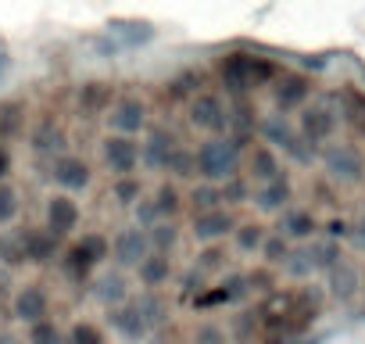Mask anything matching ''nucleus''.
<instances>
[{
  "mask_svg": "<svg viewBox=\"0 0 365 344\" xmlns=\"http://www.w3.org/2000/svg\"><path fill=\"white\" fill-rule=\"evenodd\" d=\"M279 72L283 69L272 58L255 54V51H230V54L215 58V76L226 86V93H233V97H251L258 86H272V79Z\"/></svg>",
  "mask_w": 365,
  "mask_h": 344,
  "instance_id": "1",
  "label": "nucleus"
},
{
  "mask_svg": "<svg viewBox=\"0 0 365 344\" xmlns=\"http://www.w3.org/2000/svg\"><path fill=\"white\" fill-rule=\"evenodd\" d=\"M251 151V143L237 140V136H208L205 143H197L194 151V172L201 183H215L222 187L226 180L244 172V154Z\"/></svg>",
  "mask_w": 365,
  "mask_h": 344,
  "instance_id": "2",
  "label": "nucleus"
},
{
  "mask_svg": "<svg viewBox=\"0 0 365 344\" xmlns=\"http://www.w3.org/2000/svg\"><path fill=\"white\" fill-rule=\"evenodd\" d=\"M111 255V237L101 230H86L83 237H76L65 251H61V273L76 283V287H90L93 273L108 262Z\"/></svg>",
  "mask_w": 365,
  "mask_h": 344,
  "instance_id": "3",
  "label": "nucleus"
},
{
  "mask_svg": "<svg viewBox=\"0 0 365 344\" xmlns=\"http://www.w3.org/2000/svg\"><path fill=\"white\" fill-rule=\"evenodd\" d=\"M258 136H262V143L265 147H272L276 154L283 151L287 158H294L297 165H312L315 158H319V147H312L301 133H297V126L287 118V115H265L262 122H258Z\"/></svg>",
  "mask_w": 365,
  "mask_h": 344,
  "instance_id": "4",
  "label": "nucleus"
},
{
  "mask_svg": "<svg viewBox=\"0 0 365 344\" xmlns=\"http://www.w3.org/2000/svg\"><path fill=\"white\" fill-rule=\"evenodd\" d=\"M158 36V29L143 19H111L104 26V36L93 40V51L101 58H115L122 51H136V47H147L150 40Z\"/></svg>",
  "mask_w": 365,
  "mask_h": 344,
  "instance_id": "5",
  "label": "nucleus"
},
{
  "mask_svg": "<svg viewBox=\"0 0 365 344\" xmlns=\"http://www.w3.org/2000/svg\"><path fill=\"white\" fill-rule=\"evenodd\" d=\"M187 122L205 136H226L230 133V101L215 90H201L187 104Z\"/></svg>",
  "mask_w": 365,
  "mask_h": 344,
  "instance_id": "6",
  "label": "nucleus"
},
{
  "mask_svg": "<svg viewBox=\"0 0 365 344\" xmlns=\"http://www.w3.org/2000/svg\"><path fill=\"white\" fill-rule=\"evenodd\" d=\"M104 122H108L111 133H118V136H133V140H136L140 133L150 129V108H147L143 97H136V93H122V97L111 104V111L104 115Z\"/></svg>",
  "mask_w": 365,
  "mask_h": 344,
  "instance_id": "7",
  "label": "nucleus"
},
{
  "mask_svg": "<svg viewBox=\"0 0 365 344\" xmlns=\"http://www.w3.org/2000/svg\"><path fill=\"white\" fill-rule=\"evenodd\" d=\"M101 165L108 168L111 180L136 176V168H140V140L108 133V136L101 140Z\"/></svg>",
  "mask_w": 365,
  "mask_h": 344,
  "instance_id": "8",
  "label": "nucleus"
},
{
  "mask_svg": "<svg viewBox=\"0 0 365 344\" xmlns=\"http://www.w3.org/2000/svg\"><path fill=\"white\" fill-rule=\"evenodd\" d=\"M47 176L54 180L58 194H79V191H86V187L93 183V165H90L83 154L65 151L61 158L51 161V172H47Z\"/></svg>",
  "mask_w": 365,
  "mask_h": 344,
  "instance_id": "9",
  "label": "nucleus"
},
{
  "mask_svg": "<svg viewBox=\"0 0 365 344\" xmlns=\"http://www.w3.org/2000/svg\"><path fill=\"white\" fill-rule=\"evenodd\" d=\"M319 158H322V168L329 172V180L336 183H361L365 176V158L351 143H326Z\"/></svg>",
  "mask_w": 365,
  "mask_h": 344,
  "instance_id": "10",
  "label": "nucleus"
},
{
  "mask_svg": "<svg viewBox=\"0 0 365 344\" xmlns=\"http://www.w3.org/2000/svg\"><path fill=\"white\" fill-rule=\"evenodd\" d=\"M79 223H83V208H79V201L72 194H51L47 198V205H43V230L51 237L65 241V237H72L79 230Z\"/></svg>",
  "mask_w": 365,
  "mask_h": 344,
  "instance_id": "11",
  "label": "nucleus"
},
{
  "mask_svg": "<svg viewBox=\"0 0 365 344\" xmlns=\"http://www.w3.org/2000/svg\"><path fill=\"white\" fill-rule=\"evenodd\" d=\"M272 104L279 115H290V111H301L312 97V79L304 72H279L272 79Z\"/></svg>",
  "mask_w": 365,
  "mask_h": 344,
  "instance_id": "12",
  "label": "nucleus"
},
{
  "mask_svg": "<svg viewBox=\"0 0 365 344\" xmlns=\"http://www.w3.org/2000/svg\"><path fill=\"white\" fill-rule=\"evenodd\" d=\"M336 111L329 104H304L297 115V133L312 143V147H326L336 133Z\"/></svg>",
  "mask_w": 365,
  "mask_h": 344,
  "instance_id": "13",
  "label": "nucleus"
},
{
  "mask_svg": "<svg viewBox=\"0 0 365 344\" xmlns=\"http://www.w3.org/2000/svg\"><path fill=\"white\" fill-rule=\"evenodd\" d=\"M150 255V241H147V230H140L136 223L133 226H122L115 237H111V262L118 269H136L143 258Z\"/></svg>",
  "mask_w": 365,
  "mask_h": 344,
  "instance_id": "14",
  "label": "nucleus"
},
{
  "mask_svg": "<svg viewBox=\"0 0 365 344\" xmlns=\"http://www.w3.org/2000/svg\"><path fill=\"white\" fill-rule=\"evenodd\" d=\"M237 216L230 212V208H212V212H197L194 219H190V237L205 248V244H222L226 237H233V230H237Z\"/></svg>",
  "mask_w": 365,
  "mask_h": 344,
  "instance_id": "15",
  "label": "nucleus"
},
{
  "mask_svg": "<svg viewBox=\"0 0 365 344\" xmlns=\"http://www.w3.org/2000/svg\"><path fill=\"white\" fill-rule=\"evenodd\" d=\"M115 101H118V90H115L111 79H86V83H79V90H76V108H79V115H86V118H104Z\"/></svg>",
  "mask_w": 365,
  "mask_h": 344,
  "instance_id": "16",
  "label": "nucleus"
},
{
  "mask_svg": "<svg viewBox=\"0 0 365 344\" xmlns=\"http://www.w3.org/2000/svg\"><path fill=\"white\" fill-rule=\"evenodd\" d=\"M11 315L26 326H36L43 319H51V294L43 283H26L19 287V294L11 298Z\"/></svg>",
  "mask_w": 365,
  "mask_h": 344,
  "instance_id": "17",
  "label": "nucleus"
},
{
  "mask_svg": "<svg viewBox=\"0 0 365 344\" xmlns=\"http://www.w3.org/2000/svg\"><path fill=\"white\" fill-rule=\"evenodd\" d=\"M251 298V287H247V273H226L215 287H205L197 298H194V308H215V305H237Z\"/></svg>",
  "mask_w": 365,
  "mask_h": 344,
  "instance_id": "18",
  "label": "nucleus"
},
{
  "mask_svg": "<svg viewBox=\"0 0 365 344\" xmlns=\"http://www.w3.org/2000/svg\"><path fill=\"white\" fill-rule=\"evenodd\" d=\"M29 147H33L36 158L54 161V158H61V154L68 151V133H65V126H61L58 118H40V122L29 129Z\"/></svg>",
  "mask_w": 365,
  "mask_h": 344,
  "instance_id": "19",
  "label": "nucleus"
},
{
  "mask_svg": "<svg viewBox=\"0 0 365 344\" xmlns=\"http://www.w3.org/2000/svg\"><path fill=\"white\" fill-rule=\"evenodd\" d=\"M179 143H182V140H179L168 126H150V129L143 133V143H140V165H147L150 172H161L165 161H168V154H172Z\"/></svg>",
  "mask_w": 365,
  "mask_h": 344,
  "instance_id": "20",
  "label": "nucleus"
},
{
  "mask_svg": "<svg viewBox=\"0 0 365 344\" xmlns=\"http://www.w3.org/2000/svg\"><path fill=\"white\" fill-rule=\"evenodd\" d=\"M244 176L255 183V187H262V183H272V180H279V176H287V168H283V161H279V154L272 151V147H265V143H251V151L244 154Z\"/></svg>",
  "mask_w": 365,
  "mask_h": 344,
  "instance_id": "21",
  "label": "nucleus"
},
{
  "mask_svg": "<svg viewBox=\"0 0 365 344\" xmlns=\"http://www.w3.org/2000/svg\"><path fill=\"white\" fill-rule=\"evenodd\" d=\"M19 241H22L26 265H51V262L61 255V241L51 237L43 226H26V230H19Z\"/></svg>",
  "mask_w": 365,
  "mask_h": 344,
  "instance_id": "22",
  "label": "nucleus"
},
{
  "mask_svg": "<svg viewBox=\"0 0 365 344\" xmlns=\"http://www.w3.org/2000/svg\"><path fill=\"white\" fill-rule=\"evenodd\" d=\"M108 323H111V330H115L122 340H129V344H143L147 337H154L150 326L143 323L140 308L133 305V298H129L125 305H118V308H108Z\"/></svg>",
  "mask_w": 365,
  "mask_h": 344,
  "instance_id": "23",
  "label": "nucleus"
},
{
  "mask_svg": "<svg viewBox=\"0 0 365 344\" xmlns=\"http://www.w3.org/2000/svg\"><path fill=\"white\" fill-rule=\"evenodd\" d=\"M290 201H294V183H290V176H279V180L262 183V187L251 191V205H255L258 212H265V216H279V212H287Z\"/></svg>",
  "mask_w": 365,
  "mask_h": 344,
  "instance_id": "24",
  "label": "nucleus"
},
{
  "mask_svg": "<svg viewBox=\"0 0 365 344\" xmlns=\"http://www.w3.org/2000/svg\"><path fill=\"white\" fill-rule=\"evenodd\" d=\"M29 129V104L22 97H0V143H15Z\"/></svg>",
  "mask_w": 365,
  "mask_h": 344,
  "instance_id": "25",
  "label": "nucleus"
},
{
  "mask_svg": "<svg viewBox=\"0 0 365 344\" xmlns=\"http://www.w3.org/2000/svg\"><path fill=\"white\" fill-rule=\"evenodd\" d=\"M147 201H150V212H154L158 223H175V216L187 208V194H182L172 180H161V183L147 194Z\"/></svg>",
  "mask_w": 365,
  "mask_h": 344,
  "instance_id": "26",
  "label": "nucleus"
},
{
  "mask_svg": "<svg viewBox=\"0 0 365 344\" xmlns=\"http://www.w3.org/2000/svg\"><path fill=\"white\" fill-rule=\"evenodd\" d=\"M276 233L283 237V241H297V244H304V241H312L315 233H319V219L308 212V208H287V212H279V226H276Z\"/></svg>",
  "mask_w": 365,
  "mask_h": 344,
  "instance_id": "27",
  "label": "nucleus"
},
{
  "mask_svg": "<svg viewBox=\"0 0 365 344\" xmlns=\"http://www.w3.org/2000/svg\"><path fill=\"white\" fill-rule=\"evenodd\" d=\"M172 276H175V262H172V255H161V251H150L136 265V280L143 290H161V287H168Z\"/></svg>",
  "mask_w": 365,
  "mask_h": 344,
  "instance_id": "28",
  "label": "nucleus"
},
{
  "mask_svg": "<svg viewBox=\"0 0 365 344\" xmlns=\"http://www.w3.org/2000/svg\"><path fill=\"white\" fill-rule=\"evenodd\" d=\"M90 294L104 305V308H118V305H125L133 294H129V280H125V273L122 269H115V273H101L93 283H90Z\"/></svg>",
  "mask_w": 365,
  "mask_h": 344,
  "instance_id": "29",
  "label": "nucleus"
},
{
  "mask_svg": "<svg viewBox=\"0 0 365 344\" xmlns=\"http://www.w3.org/2000/svg\"><path fill=\"white\" fill-rule=\"evenodd\" d=\"M133 305L140 308V315H143V323L150 326V333H158V330L168 323V298H165L161 290H140V294L133 298Z\"/></svg>",
  "mask_w": 365,
  "mask_h": 344,
  "instance_id": "30",
  "label": "nucleus"
},
{
  "mask_svg": "<svg viewBox=\"0 0 365 344\" xmlns=\"http://www.w3.org/2000/svg\"><path fill=\"white\" fill-rule=\"evenodd\" d=\"M197 86H201V72H197V69H187V72L172 76V79L165 83V90H161V93H165V101H168V104H172V101H187V104H190V101L201 93Z\"/></svg>",
  "mask_w": 365,
  "mask_h": 344,
  "instance_id": "31",
  "label": "nucleus"
},
{
  "mask_svg": "<svg viewBox=\"0 0 365 344\" xmlns=\"http://www.w3.org/2000/svg\"><path fill=\"white\" fill-rule=\"evenodd\" d=\"M326 287H329V294H333L336 301H347V298L358 290V269H354L351 262H340L336 269L326 273Z\"/></svg>",
  "mask_w": 365,
  "mask_h": 344,
  "instance_id": "32",
  "label": "nucleus"
},
{
  "mask_svg": "<svg viewBox=\"0 0 365 344\" xmlns=\"http://www.w3.org/2000/svg\"><path fill=\"white\" fill-rule=\"evenodd\" d=\"M165 176L175 183V180H197V172H194V147H187V143H179L172 154H168V161H165Z\"/></svg>",
  "mask_w": 365,
  "mask_h": 344,
  "instance_id": "33",
  "label": "nucleus"
},
{
  "mask_svg": "<svg viewBox=\"0 0 365 344\" xmlns=\"http://www.w3.org/2000/svg\"><path fill=\"white\" fill-rule=\"evenodd\" d=\"M265 237H269V226H262V223H237V230H233V244L240 255H258Z\"/></svg>",
  "mask_w": 365,
  "mask_h": 344,
  "instance_id": "34",
  "label": "nucleus"
},
{
  "mask_svg": "<svg viewBox=\"0 0 365 344\" xmlns=\"http://www.w3.org/2000/svg\"><path fill=\"white\" fill-rule=\"evenodd\" d=\"M308 258H312L315 273H329L344 262V251H340L336 241H315V244H308Z\"/></svg>",
  "mask_w": 365,
  "mask_h": 344,
  "instance_id": "35",
  "label": "nucleus"
},
{
  "mask_svg": "<svg viewBox=\"0 0 365 344\" xmlns=\"http://www.w3.org/2000/svg\"><path fill=\"white\" fill-rule=\"evenodd\" d=\"M226 262H230V255H226V248L222 244H205L197 255H194V269L208 280V276H219V273H226Z\"/></svg>",
  "mask_w": 365,
  "mask_h": 344,
  "instance_id": "36",
  "label": "nucleus"
},
{
  "mask_svg": "<svg viewBox=\"0 0 365 344\" xmlns=\"http://www.w3.org/2000/svg\"><path fill=\"white\" fill-rule=\"evenodd\" d=\"M65 344H108V333L93 319H76L65 330Z\"/></svg>",
  "mask_w": 365,
  "mask_h": 344,
  "instance_id": "37",
  "label": "nucleus"
},
{
  "mask_svg": "<svg viewBox=\"0 0 365 344\" xmlns=\"http://www.w3.org/2000/svg\"><path fill=\"white\" fill-rule=\"evenodd\" d=\"M111 198H115V205H122V208H136V201L143 198V180H140V176L111 180Z\"/></svg>",
  "mask_w": 365,
  "mask_h": 344,
  "instance_id": "38",
  "label": "nucleus"
},
{
  "mask_svg": "<svg viewBox=\"0 0 365 344\" xmlns=\"http://www.w3.org/2000/svg\"><path fill=\"white\" fill-rule=\"evenodd\" d=\"M187 205L194 208V216L197 212H212V208H222V191L215 187V183H201L197 180V187L187 194Z\"/></svg>",
  "mask_w": 365,
  "mask_h": 344,
  "instance_id": "39",
  "label": "nucleus"
},
{
  "mask_svg": "<svg viewBox=\"0 0 365 344\" xmlns=\"http://www.w3.org/2000/svg\"><path fill=\"white\" fill-rule=\"evenodd\" d=\"M0 265H4V269H22L26 265L19 230H0Z\"/></svg>",
  "mask_w": 365,
  "mask_h": 344,
  "instance_id": "40",
  "label": "nucleus"
},
{
  "mask_svg": "<svg viewBox=\"0 0 365 344\" xmlns=\"http://www.w3.org/2000/svg\"><path fill=\"white\" fill-rule=\"evenodd\" d=\"M22 212V194L15 183H0V230H8Z\"/></svg>",
  "mask_w": 365,
  "mask_h": 344,
  "instance_id": "41",
  "label": "nucleus"
},
{
  "mask_svg": "<svg viewBox=\"0 0 365 344\" xmlns=\"http://www.w3.org/2000/svg\"><path fill=\"white\" fill-rule=\"evenodd\" d=\"M219 191H222V208H230V212H233V205H247V201H251V191H255V187H251V180L240 172V176L226 180Z\"/></svg>",
  "mask_w": 365,
  "mask_h": 344,
  "instance_id": "42",
  "label": "nucleus"
},
{
  "mask_svg": "<svg viewBox=\"0 0 365 344\" xmlns=\"http://www.w3.org/2000/svg\"><path fill=\"white\" fill-rule=\"evenodd\" d=\"M147 241H150V251L172 255L175 244H179V226H175V223H158V226L147 230Z\"/></svg>",
  "mask_w": 365,
  "mask_h": 344,
  "instance_id": "43",
  "label": "nucleus"
},
{
  "mask_svg": "<svg viewBox=\"0 0 365 344\" xmlns=\"http://www.w3.org/2000/svg\"><path fill=\"white\" fill-rule=\"evenodd\" d=\"M290 248H294V244H290V241H283V237L272 230V233L265 237V244H262V251H258V255L265 258V265H269V269H283V262H287Z\"/></svg>",
  "mask_w": 365,
  "mask_h": 344,
  "instance_id": "44",
  "label": "nucleus"
},
{
  "mask_svg": "<svg viewBox=\"0 0 365 344\" xmlns=\"http://www.w3.org/2000/svg\"><path fill=\"white\" fill-rule=\"evenodd\" d=\"M283 269H287V276H290V280H308V276H315L312 258H308V248H290V255H287Z\"/></svg>",
  "mask_w": 365,
  "mask_h": 344,
  "instance_id": "45",
  "label": "nucleus"
},
{
  "mask_svg": "<svg viewBox=\"0 0 365 344\" xmlns=\"http://www.w3.org/2000/svg\"><path fill=\"white\" fill-rule=\"evenodd\" d=\"M29 344H65V333L58 330L54 319H43V323L29 326Z\"/></svg>",
  "mask_w": 365,
  "mask_h": 344,
  "instance_id": "46",
  "label": "nucleus"
},
{
  "mask_svg": "<svg viewBox=\"0 0 365 344\" xmlns=\"http://www.w3.org/2000/svg\"><path fill=\"white\" fill-rule=\"evenodd\" d=\"M247 287H251V294H272V290H276V276H272V269H269V265L251 269V273H247Z\"/></svg>",
  "mask_w": 365,
  "mask_h": 344,
  "instance_id": "47",
  "label": "nucleus"
},
{
  "mask_svg": "<svg viewBox=\"0 0 365 344\" xmlns=\"http://www.w3.org/2000/svg\"><path fill=\"white\" fill-rule=\"evenodd\" d=\"M11 172H15V154L8 143H0V183H11Z\"/></svg>",
  "mask_w": 365,
  "mask_h": 344,
  "instance_id": "48",
  "label": "nucleus"
},
{
  "mask_svg": "<svg viewBox=\"0 0 365 344\" xmlns=\"http://www.w3.org/2000/svg\"><path fill=\"white\" fill-rule=\"evenodd\" d=\"M347 233H351V226H347L344 219H329V223H326V241H336V244H340Z\"/></svg>",
  "mask_w": 365,
  "mask_h": 344,
  "instance_id": "49",
  "label": "nucleus"
},
{
  "mask_svg": "<svg viewBox=\"0 0 365 344\" xmlns=\"http://www.w3.org/2000/svg\"><path fill=\"white\" fill-rule=\"evenodd\" d=\"M226 337H222V330H215V326H205V330H197V344H222Z\"/></svg>",
  "mask_w": 365,
  "mask_h": 344,
  "instance_id": "50",
  "label": "nucleus"
},
{
  "mask_svg": "<svg viewBox=\"0 0 365 344\" xmlns=\"http://www.w3.org/2000/svg\"><path fill=\"white\" fill-rule=\"evenodd\" d=\"M8 72H11V51H8V44H4V40H0V86H4Z\"/></svg>",
  "mask_w": 365,
  "mask_h": 344,
  "instance_id": "51",
  "label": "nucleus"
},
{
  "mask_svg": "<svg viewBox=\"0 0 365 344\" xmlns=\"http://www.w3.org/2000/svg\"><path fill=\"white\" fill-rule=\"evenodd\" d=\"M354 237H358V244H361V248H365V216H361V223H358V226H354Z\"/></svg>",
  "mask_w": 365,
  "mask_h": 344,
  "instance_id": "52",
  "label": "nucleus"
},
{
  "mask_svg": "<svg viewBox=\"0 0 365 344\" xmlns=\"http://www.w3.org/2000/svg\"><path fill=\"white\" fill-rule=\"evenodd\" d=\"M354 126H358V129L365 133V104H361V111H358V122H354Z\"/></svg>",
  "mask_w": 365,
  "mask_h": 344,
  "instance_id": "53",
  "label": "nucleus"
},
{
  "mask_svg": "<svg viewBox=\"0 0 365 344\" xmlns=\"http://www.w3.org/2000/svg\"><path fill=\"white\" fill-rule=\"evenodd\" d=\"M143 344H165V340H161V337H147Z\"/></svg>",
  "mask_w": 365,
  "mask_h": 344,
  "instance_id": "54",
  "label": "nucleus"
},
{
  "mask_svg": "<svg viewBox=\"0 0 365 344\" xmlns=\"http://www.w3.org/2000/svg\"><path fill=\"white\" fill-rule=\"evenodd\" d=\"M0 344H11V340H0Z\"/></svg>",
  "mask_w": 365,
  "mask_h": 344,
  "instance_id": "55",
  "label": "nucleus"
}]
</instances>
